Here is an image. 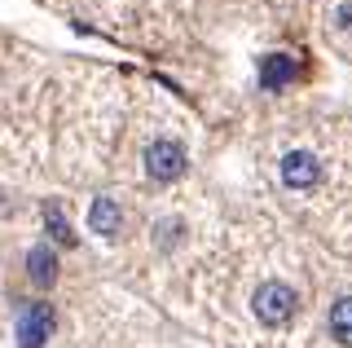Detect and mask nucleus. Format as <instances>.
Returning <instances> with one entry per match:
<instances>
[{
	"label": "nucleus",
	"instance_id": "obj_2",
	"mask_svg": "<svg viewBox=\"0 0 352 348\" xmlns=\"http://www.w3.org/2000/svg\"><path fill=\"white\" fill-rule=\"evenodd\" d=\"M185 146L181 141H154V146L146 150V172L154 181H176L185 172Z\"/></svg>",
	"mask_w": 352,
	"mask_h": 348
},
{
	"label": "nucleus",
	"instance_id": "obj_7",
	"mask_svg": "<svg viewBox=\"0 0 352 348\" xmlns=\"http://www.w3.org/2000/svg\"><path fill=\"white\" fill-rule=\"evenodd\" d=\"M27 278L36 282V287H49V282L58 278V256H53L49 243H40V247L27 252Z\"/></svg>",
	"mask_w": 352,
	"mask_h": 348
},
{
	"label": "nucleus",
	"instance_id": "obj_10",
	"mask_svg": "<svg viewBox=\"0 0 352 348\" xmlns=\"http://www.w3.org/2000/svg\"><path fill=\"white\" fill-rule=\"evenodd\" d=\"M339 27L352 31V0H348V5H339Z\"/></svg>",
	"mask_w": 352,
	"mask_h": 348
},
{
	"label": "nucleus",
	"instance_id": "obj_3",
	"mask_svg": "<svg viewBox=\"0 0 352 348\" xmlns=\"http://www.w3.org/2000/svg\"><path fill=\"white\" fill-rule=\"evenodd\" d=\"M53 331V309L49 304H27L18 318V348H44Z\"/></svg>",
	"mask_w": 352,
	"mask_h": 348
},
{
	"label": "nucleus",
	"instance_id": "obj_8",
	"mask_svg": "<svg viewBox=\"0 0 352 348\" xmlns=\"http://www.w3.org/2000/svg\"><path fill=\"white\" fill-rule=\"evenodd\" d=\"M330 335H335L339 344L352 348V296H344V300L330 304Z\"/></svg>",
	"mask_w": 352,
	"mask_h": 348
},
{
	"label": "nucleus",
	"instance_id": "obj_5",
	"mask_svg": "<svg viewBox=\"0 0 352 348\" xmlns=\"http://www.w3.org/2000/svg\"><path fill=\"white\" fill-rule=\"evenodd\" d=\"M295 71H300V62L291 53H269V58H260V89H269V93L286 89L295 80Z\"/></svg>",
	"mask_w": 352,
	"mask_h": 348
},
{
	"label": "nucleus",
	"instance_id": "obj_4",
	"mask_svg": "<svg viewBox=\"0 0 352 348\" xmlns=\"http://www.w3.org/2000/svg\"><path fill=\"white\" fill-rule=\"evenodd\" d=\"M282 181L291 190H313L317 181H322V163L308 155V150H291V155L282 159Z\"/></svg>",
	"mask_w": 352,
	"mask_h": 348
},
{
	"label": "nucleus",
	"instance_id": "obj_6",
	"mask_svg": "<svg viewBox=\"0 0 352 348\" xmlns=\"http://www.w3.org/2000/svg\"><path fill=\"white\" fill-rule=\"evenodd\" d=\"M119 225H124V212H119V203L106 199V194H102V199H93V208H88V230L102 234V238H115Z\"/></svg>",
	"mask_w": 352,
	"mask_h": 348
},
{
	"label": "nucleus",
	"instance_id": "obj_9",
	"mask_svg": "<svg viewBox=\"0 0 352 348\" xmlns=\"http://www.w3.org/2000/svg\"><path fill=\"white\" fill-rule=\"evenodd\" d=\"M44 225H49L53 243H62V247H75V234H71V225H66L62 208H44Z\"/></svg>",
	"mask_w": 352,
	"mask_h": 348
},
{
	"label": "nucleus",
	"instance_id": "obj_1",
	"mask_svg": "<svg viewBox=\"0 0 352 348\" xmlns=\"http://www.w3.org/2000/svg\"><path fill=\"white\" fill-rule=\"evenodd\" d=\"M295 291L286 287V282H260V291H256V300H251V309H256V318L260 322H269V326H282L286 318L295 313Z\"/></svg>",
	"mask_w": 352,
	"mask_h": 348
}]
</instances>
